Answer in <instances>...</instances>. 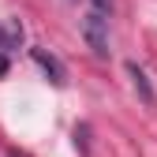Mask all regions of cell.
I'll use <instances>...</instances> for the list:
<instances>
[{"mask_svg": "<svg viewBox=\"0 0 157 157\" xmlns=\"http://www.w3.org/2000/svg\"><path fill=\"white\" fill-rule=\"evenodd\" d=\"M4 75H8V56L0 52V78H4Z\"/></svg>", "mask_w": 157, "mask_h": 157, "instance_id": "6", "label": "cell"}, {"mask_svg": "<svg viewBox=\"0 0 157 157\" xmlns=\"http://www.w3.org/2000/svg\"><path fill=\"white\" fill-rule=\"evenodd\" d=\"M34 60H37V67H41V71L52 78L56 86H64V82H67V71H64V64L56 60L52 52H45V49H34Z\"/></svg>", "mask_w": 157, "mask_h": 157, "instance_id": "2", "label": "cell"}, {"mask_svg": "<svg viewBox=\"0 0 157 157\" xmlns=\"http://www.w3.org/2000/svg\"><path fill=\"white\" fill-rule=\"evenodd\" d=\"M0 49H4V26H0Z\"/></svg>", "mask_w": 157, "mask_h": 157, "instance_id": "7", "label": "cell"}, {"mask_svg": "<svg viewBox=\"0 0 157 157\" xmlns=\"http://www.w3.org/2000/svg\"><path fill=\"white\" fill-rule=\"evenodd\" d=\"M78 26H82V41L90 45L94 56H109V15H101V11H86Z\"/></svg>", "mask_w": 157, "mask_h": 157, "instance_id": "1", "label": "cell"}, {"mask_svg": "<svg viewBox=\"0 0 157 157\" xmlns=\"http://www.w3.org/2000/svg\"><path fill=\"white\" fill-rule=\"evenodd\" d=\"M127 75H131V86H135V94L142 97V101L153 109L157 105V94H153V86H150V78H146V71L139 67V64H127Z\"/></svg>", "mask_w": 157, "mask_h": 157, "instance_id": "3", "label": "cell"}, {"mask_svg": "<svg viewBox=\"0 0 157 157\" xmlns=\"http://www.w3.org/2000/svg\"><path fill=\"white\" fill-rule=\"evenodd\" d=\"M23 45V23L19 19H8V26H4V49H19Z\"/></svg>", "mask_w": 157, "mask_h": 157, "instance_id": "4", "label": "cell"}, {"mask_svg": "<svg viewBox=\"0 0 157 157\" xmlns=\"http://www.w3.org/2000/svg\"><path fill=\"white\" fill-rule=\"evenodd\" d=\"M90 11H101V15H109V11H112V0H90Z\"/></svg>", "mask_w": 157, "mask_h": 157, "instance_id": "5", "label": "cell"}]
</instances>
